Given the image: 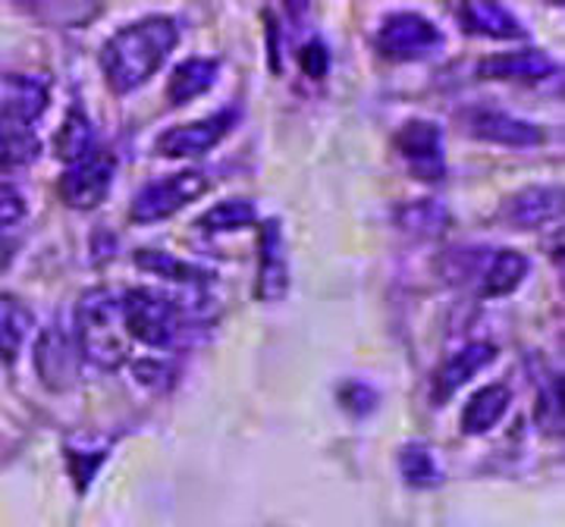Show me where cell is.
I'll return each instance as SVG.
<instances>
[{"mask_svg": "<svg viewBox=\"0 0 565 527\" xmlns=\"http://www.w3.org/2000/svg\"><path fill=\"white\" fill-rule=\"evenodd\" d=\"M527 267L531 264H527L522 251H512V248L497 251L487 264V270H481V295L484 299H500V295L515 292L527 277Z\"/></svg>", "mask_w": 565, "mask_h": 527, "instance_id": "ffe728a7", "label": "cell"}, {"mask_svg": "<svg viewBox=\"0 0 565 527\" xmlns=\"http://www.w3.org/2000/svg\"><path fill=\"white\" fill-rule=\"evenodd\" d=\"M82 355L73 336L63 330L61 324H51L35 343V367H39V377L44 380L47 389L63 392L76 384V374H79Z\"/></svg>", "mask_w": 565, "mask_h": 527, "instance_id": "30bf717a", "label": "cell"}, {"mask_svg": "<svg viewBox=\"0 0 565 527\" xmlns=\"http://www.w3.org/2000/svg\"><path fill=\"white\" fill-rule=\"evenodd\" d=\"M136 377H139L145 386H161V380L167 377V365H158V362H136Z\"/></svg>", "mask_w": 565, "mask_h": 527, "instance_id": "4dcf8cb0", "label": "cell"}, {"mask_svg": "<svg viewBox=\"0 0 565 527\" xmlns=\"http://www.w3.org/2000/svg\"><path fill=\"white\" fill-rule=\"evenodd\" d=\"M559 211H563V189H556V185H531V189L515 192L505 202L503 217L512 226L531 229V226L553 221Z\"/></svg>", "mask_w": 565, "mask_h": 527, "instance_id": "9a60e30c", "label": "cell"}, {"mask_svg": "<svg viewBox=\"0 0 565 527\" xmlns=\"http://www.w3.org/2000/svg\"><path fill=\"white\" fill-rule=\"evenodd\" d=\"M396 151L422 183H440L446 173L444 132L430 120H408L396 132Z\"/></svg>", "mask_w": 565, "mask_h": 527, "instance_id": "ba28073f", "label": "cell"}, {"mask_svg": "<svg viewBox=\"0 0 565 527\" xmlns=\"http://www.w3.org/2000/svg\"><path fill=\"white\" fill-rule=\"evenodd\" d=\"M399 471H403V481L408 487L430 490L444 484V467L437 462V452L424 443H408L399 452Z\"/></svg>", "mask_w": 565, "mask_h": 527, "instance_id": "603a6c76", "label": "cell"}, {"mask_svg": "<svg viewBox=\"0 0 565 527\" xmlns=\"http://www.w3.org/2000/svg\"><path fill=\"white\" fill-rule=\"evenodd\" d=\"M444 47V32L422 13H390L377 29V51L386 61H424Z\"/></svg>", "mask_w": 565, "mask_h": 527, "instance_id": "5b68a950", "label": "cell"}, {"mask_svg": "<svg viewBox=\"0 0 565 527\" xmlns=\"http://www.w3.org/2000/svg\"><path fill=\"white\" fill-rule=\"evenodd\" d=\"M51 88L32 73H0V126H25L47 110Z\"/></svg>", "mask_w": 565, "mask_h": 527, "instance_id": "9c48e42d", "label": "cell"}, {"mask_svg": "<svg viewBox=\"0 0 565 527\" xmlns=\"http://www.w3.org/2000/svg\"><path fill=\"white\" fill-rule=\"evenodd\" d=\"M468 132L475 139H484V142L509 144V148H531V144L544 142V129L534 126V122L519 120L505 110H493V107H475L468 110Z\"/></svg>", "mask_w": 565, "mask_h": 527, "instance_id": "7c38bea8", "label": "cell"}, {"mask_svg": "<svg viewBox=\"0 0 565 527\" xmlns=\"http://www.w3.org/2000/svg\"><path fill=\"white\" fill-rule=\"evenodd\" d=\"M559 66L556 61L544 54V51H537V47H525V51H509V54H493V57H487L478 66V73L484 76V79H500V82H541L546 76H553Z\"/></svg>", "mask_w": 565, "mask_h": 527, "instance_id": "5bb4252c", "label": "cell"}, {"mask_svg": "<svg viewBox=\"0 0 565 527\" xmlns=\"http://www.w3.org/2000/svg\"><path fill=\"white\" fill-rule=\"evenodd\" d=\"M0 154L3 161H35L39 139L25 126H0Z\"/></svg>", "mask_w": 565, "mask_h": 527, "instance_id": "4316f807", "label": "cell"}, {"mask_svg": "<svg viewBox=\"0 0 565 527\" xmlns=\"http://www.w3.org/2000/svg\"><path fill=\"white\" fill-rule=\"evenodd\" d=\"M239 122V107H223L217 114L204 117V120L173 126L158 139V151L163 158H202L207 151H214L217 144L230 136V129Z\"/></svg>", "mask_w": 565, "mask_h": 527, "instance_id": "52a82bcc", "label": "cell"}, {"mask_svg": "<svg viewBox=\"0 0 565 527\" xmlns=\"http://www.w3.org/2000/svg\"><path fill=\"white\" fill-rule=\"evenodd\" d=\"M76 348L85 362L102 370H117L129 362L132 340L122 324L120 299L107 289H92L76 308Z\"/></svg>", "mask_w": 565, "mask_h": 527, "instance_id": "7a4b0ae2", "label": "cell"}, {"mask_svg": "<svg viewBox=\"0 0 565 527\" xmlns=\"http://www.w3.org/2000/svg\"><path fill=\"white\" fill-rule=\"evenodd\" d=\"M114 173H117V161L110 151H92L85 161L73 163L57 183V192L66 207L73 211H95L98 204L110 195L114 189Z\"/></svg>", "mask_w": 565, "mask_h": 527, "instance_id": "8992f818", "label": "cell"}, {"mask_svg": "<svg viewBox=\"0 0 565 527\" xmlns=\"http://www.w3.org/2000/svg\"><path fill=\"white\" fill-rule=\"evenodd\" d=\"M217 73H221V61L217 57H192V61H182L173 76L167 82V98L170 104H189L195 98H202L204 92L214 88L217 82Z\"/></svg>", "mask_w": 565, "mask_h": 527, "instance_id": "d6986e66", "label": "cell"}, {"mask_svg": "<svg viewBox=\"0 0 565 527\" xmlns=\"http://www.w3.org/2000/svg\"><path fill=\"white\" fill-rule=\"evenodd\" d=\"M54 151H57V158L63 163H79L85 161L92 151H95V132H92V122L85 117V110L82 107H73L70 114H66V120L57 129V136H54Z\"/></svg>", "mask_w": 565, "mask_h": 527, "instance_id": "7402d4cb", "label": "cell"}, {"mask_svg": "<svg viewBox=\"0 0 565 527\" xmlns=\"http://www.w3.org/2000/svg\"><path fill=\"white\" fill-rule=\"evenodd\" d=\"M537 424L550 437H563V377H550L534 411Z\"/></svg>", "mask_w": 565, "mask_h": 527, "instance_id": "484cf974", "label": "cell"}, {"mask_svg": "<svg viewBox=\"0 0 565 527\" xmlns=\"http://www.w3.org/2000/svg\"><path fill=\"white\" fill-rule=\"evenodd\" d=\"M396 224L408 236L430 239V236H440L449 226V211L440 202H412L396 211Z\"/></svg>", "mask_w": 565, "mask_h": 527, "instance_id": "cb8c5ba5", "label": "cell"}, {"mask_svg": "<svg viewBox=\"0 0 565 527\" xmlns=\"http://www.w3.org/2000/svg\"><path fill=\"white\" fill-rule=\"evenodd\" d=\"M340 406L364 418V415H371L377 408V392L362 380H349V384L340 386Z\"/></svg>", "mask_w": 565, "mask_h": 527, "instance_id": "83f0119b", "label": "cell"}, {"mask_svg": "<svg viewBox=\"0 0 565 527\" xmlns=\"http://www.w3.org/2000/svg\"><path fill=\"white\" fill-rule=\"evenodd\" d=\"M0 264H3V255H0Z\"/></svg>", "mask_w": 565, "mask_h": 527, "instance_id": "1f68e13d", "label": "cell"}, {"mask_svg": "<svg viewBox=\"0 0 565 527\" xmlns=\"http://www.w3.org/2000/svg\"><path fill=\"white\" fill-rule=\"evenodd\" d=\"M207 189H211V176L202 170H182L173 176H163L141 189L129 207V217L136 224H158V221L173 217L185 204L199 202Z\"/></svg>", "mask_w": 565, "mask_h": 527, "instance_id": "277c9868", "label": "cell"}, {"mask_svg": "<svg viewBox=\"0 0 565 527\" xmlns=\"http://www.w3.org/2000/svg\"><path fill=\"white\" fill-rule=\"evenodd\" d=\"M32 311L17 295H0V362L13 365L32 333Z\"/></svg>", "mask_w": 565, "mask_h": 527, "instance_id": "44dd1931", "label": "cell"}, {"mask_svg": "<svg viewBox=\"0 0 565 527\" xmlns=\"http://www.w3.org/2000/svg\"><path fill=\"white\" fill-rule=\"evenodd\" d=\"M493 362H497V345L490 343H468L456 355H449L434 377V402L437 406L449 402L475 374H481Z\"/></svg>", "mask_w": 565, "mask_h": 527, "instance_id": "4fadbf2b", "label": "cell"}, {"mask_svg": "<svg viewBox=\"0 0 565 527\" xmlns=\"http://www.w3.org/2000/svg\"><path fill=\"white\" fill-rule=\"evenodd\" d=\"M459 20L471 35H487V39L519 41L525 39V25L515 20L503 3H481V0H468L459 10Z\"/></svg>", "mask_w": 565, "mask_h": 527, "instance_id": "2e32d148", "label": "cell"}, {"mask_svg": "<svg viewBox=\"0 0 565 527\" xmlns=\"http://www.w3.org/2000/svg\"><path fill=\"white\" fill-rule=\"evenodd\" d=\"M25 221V204L17 192H0V243L13 236Z\"/></svg>", "mask_w": 565, "mask_h": 527, "instance_id": "f1b7e54d", "label": "cell"}, {"mask_svg": "<svg viewBox=\"0 0 565 527\" xmlns=\"http://www.w3.org/2000/svg\"><path fill=\"white\" fill-rule=\"evenodd\" d=\"M180 41V25L170 17H145L122 25L102 47V73L117 95L141 88L161 69Z\"/></svg>", "mask_w": 565, "mask_h": 527, "instance_id": "6da1fadb", "label": "cell"}, {"mask_svg": "<svg viewBox=\"0 0 565 527\" xmlns=\"http://www.w3.org/2000/svg\"><path fill=\"white\" fill-rule=\"evenodd\" d=\"M136 264L141 270L154 273L158 280H170V283L185 286V289H195V292H204L207 286L214 283V273L207 267H199L192 261H180L167 251H154V248H141L136 251Z\"/></svg>", "mask_w": 565, "mask_h": 527, "instance_id": "e0dca14e", "label": "cell"}, {"mask_svg": "<svg viewBox=\"0 0 565 527\" xmlns=\"http://www.w3.org/2000/svg\"><path fill=\"white\" fill-rule=\"evenodd\" d=\"M299 61H302V69L311 76V79H323V76H327V69H330V54H327V47H323L321 41L305 44L302 54H299Z\"/></svg>", "mask_w": 565, "mask_h": 527, "instance_id": "f546056e", "label": "cell"}, {"mask_svg": "<svg viewBox=\"0 0 565 527\" xmlns=\"http://www.w3.org/2000/svg\"><path fill=\"white\" fill-rule=\"evenodd\" d=\"M120 311L129 340H139L151 348H173L189 318L177 299L154 289H129L120 299Z\"/></svg>", "mask_w": 565, "mask_h": 527, "instance_id": "3957f363", "label": "cell"}, {"mask_svg": "<svg viewBox=\"0 0 565 527\" xmlns=\"http://www.w3.org/2000/svg\"><path fill=\"white\" fill-rule=\"evenodd\" d=\"M512 402V389L503 384H490L484 389H478L462 408V433L468 437H481L487 430L503 421V415L509 411Z\"/></svg>", "mask_w": 565, "mask_h": 527, "instance_id": "ac0fdd59", "label": "cell"}, {"mask_svg": "<svg viewBox=\"0 0 565 527\" xmlns=\"http://www.w3.org/2000/svg\"><path fill=\"white\" fill-rule=\"evenodd\" d=\"M252 224H258V211H255V202H248V198H230V202L214 204L195 221L202 233H233V229Z\"/></svg>", "mask_w": 565, "mask_h": 527, "instance_id": "d4e9b609", "label": "cell"}, {"mask_svg": "<svg viewBox=\"0 0 565 527\" xmlns=\"http://www.w3.org/2000/svg\"><path fill=\"white\" fill-rule=\"evenodd\" d=\"M289 292V261L282 245L280 221H264L258 229V280H255V299L258 302H282Z\"/></svg>", "mask_w": 565, "mask_h": 527, "instance_id": "8fae6325", "label": "cell"}]
</instances>
